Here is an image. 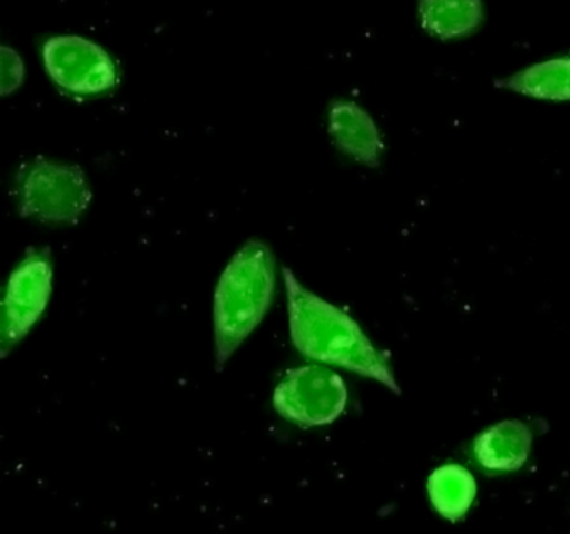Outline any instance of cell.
Wrapping results in <instances>:
<instances>
[{
    "label": "cell",
    "mask_w": 570,
    "mask_h": 534,
    "mask_svg": "<svg viewBox=\"0 0 570 534\" xmlns=\"http://www.w3.org/2000/svg\"><path fill=\"white\" fill-rule=\"evenodd\" d=\"M283 280L289 334L299 354L318 363L345 367L399 393L385 354L373 346L346 310L306 289L288 267L283 269Z\"/></svg>",
    "instance_id": "cell-1"
},
{
    "label": "cell",
    "mask_w": 570,
    "mask_h": 534,
    "mask_svg": "<svg viewBox=\"0 0 570 534\" xmlns=\"http://www.w3.org/2000/svg\"><path fill=\"white\" fill-rule=\"evenodd\" d=\"M275 267L273 250L262 240H249L223 270L213 303L216 369H223L268 313Z\"/></svg>",
    "instance_id": "cell-2"
},
{
    "label": "cell",
    "mask_w": 570,
    "mask_h": 534,
    "mask_svg": "<svg viewBox=\"0 0 570 534\" xmlns=\"http://www.w3.org/2000/svg\"><path fill=\"white\" fill-rule=\"evenodd\" d=\"M18 199L22 217L45 224H76L88 210L92 190L81 167L39 157L22 167Z\"/></svg>",
    "instance_id": "cell-3"
},
{
    "label": "cell",
    "mask_w": 570,
    "mask_h": 534,
    "mask_svg": "<svg viewBox=\"0 0 570 534\" xmlns=\"http://www.w3.org/2000/svg\"><path fill=\"white\" fill-rule=\"evenodd\" d=\"M346 403L345 380L323 363L286 370L273 393L276 413L302 429L335 423Z\"/></svg>",
    "instance_id": "cell-4"
},
{
    "label": "cell",
    "mask_w": 570,
    "mask_h": 534,
    "mask_svg": "<svg viewBox=\"0 0 570 534\" xmlns=\"http://www.w3.org/2000/svg\"><path fill=\"white\" fill-rule=\"evenodd\" d=\"M55 283L51 250L31 249L9 277L2 304L0 356L18 346L48 307Z\"/></svg>",
    "instance_id": "cell-5"
},
{
    "label": "cell",
    "mask_w": 570,
    "mask_h": 534,
    "mask_svg": "<svg viewBox=\"0 0 570 534\" xmlns=\"http://www.w3.org/2000/svg\"><path fill=\"white\" fill-rule=\"evenodd\" d=\"M42 59L49 77L78 96L108 92L118 83V70L108 50L81 36L46 40Z\"/></svg>",
    "instance_id": "cell-6"
},
{
    "label": "cell",
    "mask_w": 570,
    "mask_h": 534,
    "mask_svg": "<svg viewBox=\"0 0 570 534\" xmlns=\"http://www.w3.org/2000/svg\"><path fill=\"white\" fill-rule=\"evenodd\" d=\"M328 132L343 154L365 166H379L385 144L375 120L358 103L348 100L332 102Z\"/></svg>",
    "instance_id": "cell-7"
},
{
    "label": "cell",
    "mask_w": 570,
    "mask_h": 534,
    "mask_svg": "<svg viewBox=\"0 0 570 534\" xmlns=\"http://www.w3.org/2000/svg\"><path fill=\"white\" fill-rule=\"evenodd\" d=\"M532 446V433L520 421H503L480 434L475 441V456L487 469H519Z\"/></svg>",
    "instance_id": "cell-8"
},
{
    "label": "cell",
    "mask_w": 570,
    "mask_h": 534,
    "mask_svg": "<svg viewBox=\"0 0 570 534\" xmlns=\"http://www.w3.org/2000/svg\"><path fill=\"white\" fill-rule=\"evenodd\" d=\"M497 87L550 102L570 100V57L543 60L512 76L495 80Z\"/></svg>",
    "instance_id": "cell-9"
},
{
    "label": "cell",
    "mask_w": 570,
    "mask_h": 534,
    "mask_svg": "<svg viewBox=\"0 0 570 534\" xmlns=\"http://www.w3.org/2000/svg\"><path fill=\"white\" fill-rule=\"evenodd\" d=\"M423 30L440 40L460 39L475 32L483 22L482 0H420Z\"/></svg>",
    "instance_id": "cell-10"
},
{
    "label": "cell",
    "mask_w": 570,
    "mask_h": 534,
    "mask_svg": "<svg viewBox=\"0 0 570 534\" xmlns=\"http://www.w3.org/2000/svg\"><path fill=\"white\" fill-rule=\"evenodd\" d=\"M430 500L449 521H460L475 500L476 484L465 467L446 464L433 471L429 479Z\"/></svg>",
    "instance_id": "cell-11"
},
{
    "label": "cell",
    "mask_w": 570,
    "mask_h": 534,
    "mask_svg": "<svg viewBox=\"0 0 570 534\" xmlns=\"http://www.w3.org/2000/svg\"><path fill=\"white\" fill-rule=\"evenodd\" d=\"M26 79V67L22 57L11 47H0V93H9L18 90Z\"/></svg>",
    "instance_id": "cell-12"
}]
</instances>
